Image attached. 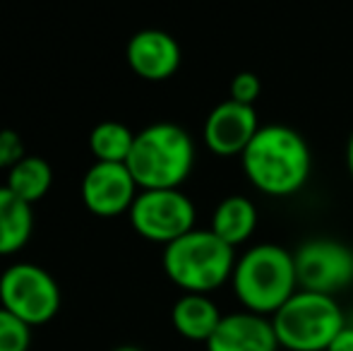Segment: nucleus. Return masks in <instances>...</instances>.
Returning <instances> with one entry per match:
<instances>
[{
  "instance_id": "1",
  "label": "nucleus",
  "mask_w": 353,
  "mask_h": 351,
  "mask_svg": "<svg viewBox=\"0 0 353 351\" xmlns=\"http://www.w3.org/2000/svg\"><path fill=\"white\" fill-rule=\"evenodd\" d=\"M248 181L272 197L296 195L312 171V154L298 130L262 126L241 157Z\"/></svg>"
},
{
  "instance_id": "2",
  "label": "nucleus",
  "mask_w": 353,
  "mask_h": 351,
  "mask_svg": "<svg viewBox=\"0 0 353 351\" xmlns=\"http://www.w3.org/2000/svg\"><path fill=\"white\" fill-rule=\"evenodd\" d=\"M231 286L243 310L272 315L298 291L293 253L276 243H260L236 260Z\"/></svg>"
},
{
  "instance_id": "3",
  "label": "nucleus",
  "mask_w": 353,
  "mask_h": 351,
  "mask_svg": "<svg viewBox=\"0 0 353 351\" xmlns=\"http://www.w3.org/2000/svg\"><path fill=\"white\" fill-rule=\"evenodd\" d=\"M236 248L223 243L212 229H192L163 245L161 265L183 294H212L231 281Z\"/></svg>"
},
{
  "instance_id": "4",
  "label": "nucleus",
  "mask_w": 353,
  "mask_h": 351,
  "mask_svg": "<svg viewBox=\"0 0 353 351\" xmlns=\"http://www.w3.org/2000/svg\"><path fill=\"white\" fill-rule=\"evenodd\" d=\"M125 164L140 190L181 188L195 164V145L176 123H152L135 132Z\"/></svg>"
},
{
  "instance_id": "5",
  "label": "nucleus",
  "mask_w": 353,
  "mask_h": 351,
  "mask_svg": "<svg viewBox=\"0 0 353 351\" xmlns=\"http://www.w3.org/2000/svg\"><path fill=\"white\" fill-rule=\"evenodd\" d=\"M276 339L286 351H327L344 330L346 315L334 296L298 289L272 315Z\"/></svg>"
},
{
  "instance_id": "6",
  "label": "nucleus",
  "mask_w": 353,
  "mask_h": 351,
  "mask_svg": "<svg viewBox=\"0 0 353 351\" xmlns=\"http://www.w3.org/2000/svg\"><path fill=\"white\" fill-rule=\"evenodd\" d=\"M0 305L29 328H39L51 323L61 310V289L43 267L14 263L0 274Z\"/></svg>"
},
{
  "instance_id": "7",
  "label": "nucleus",
  "mask_w": 353,
  "mask_h": 351,
  "mask_svg": "<svg viewBox=\"0 0 353 351\" xmlns=\"http://www.w3.org/2000/svg\"><path fill=\"white\" fill-rule=\"evenodd\" d=\"M130 224L142 239L168 245L195 229L197 212L181 188L140 190L130 207Z\"/></svg>"
},
{
  "instance_id": "8",
  "label": "nucleus",
  "mask_w": 353,
  "mask_h": 351,
  "mask_svg": "<svg viewBox=\"0 0 353 351\" xmlns=\"http://www.w3.org/2000/svg\"><path fill=\"white\" fill-rule=\"evenodd\" d=\"M298 289L334 296L353 284V250L336 239H310L293 253Z\"/></svg>"
},
{
  "instance_id": "9",
  "label": "nucleus",
  "mask_w": 353,
  "mask_h": 351,
  "mask_svg": "<svg viewBox=\"0 0 353 351\" xmlns=\"http://www.w3.org/2000/svg\"><path fill=\"white\" fill-rule=\"evenodd\" d=\"M79 195L92 214L111 219V217H121L130 212L135 197L140 195V185L132 178L128 164L97 161L84 174Z\"/></svg>"
},
{
  "instance_id": "10",
  "label": "nucleus",
  "mask_w": 353,
  "mask_h": 351,
  "mask_svg": "<svg viewBox=\"0 0 353 351\" xmlns=\"http://www.w3.org/2000/svg\"><path fill=\"white\" fill-rule=\"evenodd\" d=\"M260 128L255 106L226 99L210 111L205 128H202V137L212 154L243 157Z\"/></svg>"
},
{
  "instance_id": "11",
  "label": "nucleus",
  "mask_w": 353,
  "mask_h": 351,
  "mask_svg": "<svg viewBox=\"0 0 353 351\" xmlns=\"http://www.w3.org/2000/svg\"><path fill=\"white\" fill-rule=\"evenodd\" d=\"M130 70L140 80L163 82L171 80L181 68V46L163 29H142L132 34L125 48Z\"/></svg>"
},
{
  "instance_id": "12",
  "label": "nucleus",
  "mask_w": 353,
  "mask_h": 351,
  "mask_svg": "<svg viewBox=\"0 0 353 351\" xmlns=\"http://www.w3.org/2000/svg\"><path fill=\"white\" fill-rule=\"evenodd\" d=\"M205 347L207 351H279L281 344L272 318L250 310H236L223 315Z\"/></svg>"
},
{
  "instance_id": "13",
  "label": "nucleus",
  "mask_w": 353,
  "mask_h": 351,
  "mask_svg": "<svg viewBox=\"0 0 353 351\" xmlns=\"http://www.w3.org/2000/svg\"><path fill=\"white\" fill-rule=\"evenodd\" d=\"M221 318L223 313L210 299V294H183L171 308L173 330L188 342L207 344Z\"/></svg>"
},
{
  "instance_id": "14",
  "label": "nucleus",
  "mask_w": 353,
  "mask_h": 351,
  "mask_svg": "<svg viewBox=\"0 0 353 351\" xmlns=\"http://www.w3.org/2000/svg\"><path fill=\"white\" fill-rule=\"evenodd\" d=\"M34 234V210L8 185H0V258L14 255Z\"/></svg>"
},
{
  "instance_id": "15",
  "label": "nucleus",
  "mask_w": 353,
  "mask_h": 351,
  "mask_svg": "<svg viewBox=\"0 0 353 351\" xmlns=\"http://www.w3.org/2000/svg\"><path fill=\"white\" fill-rule=\"evenodd\" d=\"M210 229L231 248L243 245L257 229V210L248 197L231 195L216 205Z\"/></svg>"
},
{
  "instance_id": "16",
  "label": "nucleus",
  "mask_w": 353,
  "mask_h": 351,
  "mask_svg": "<svg viewBox=\"0 0 353 351\" xmlns=\"http://www.w3.org/2000/svg\"><path fill=\"white\" fill-rule=\"evenodd\" d=\"M5 185L22 197L24 202L34 205L48 195L53 185V169L43 157H24L5 174Z\"/></svg>"
},
{
  "instance_id": "17",
  "label": "nucleus",
  "mask_w": 353,
  "mask_h": 351,
  "mask_svg": "<svg viewBox=\"0 0 353 351\" xmlns=\"http://www.w3.org/2000/svg\"><path fill=\"white\" fill-rule=\"evenodd\" d=\"M132 145H135V132L125 123L103 121L94 126V130L89 132V150H92L97 161L125 164Z\"/></svg>"
},
{
  "instance_id": "18",
  "label": "nucleus",
  "mask_w": 353,
  "mask_h": 351,
  "mask_svg": "<svg viewBox=\"0 0 353 351\" xmlns=\"http://www.w3.org/2000/svg\"><path fill=\"white\" fill-rule=\"evenodd\" d=\"M32 328L0 305V351H29Z\"/></svg>"
},
{
  "instance_id": "19",
  "label": "nucleus",
  "mask_w": 353,
  "mask_h": 351,
  "mask_svg": "<svg viewBox=\"0 0 353 351\" xmlns=\"http://www.w3.org/2000/svg\"><path fill=\"white\" fill-rule=\"evenodd\" d=\"M228 94L233 101L248 103V106H255V101L262 94V82L255 72H238L231 80V87H228Z\"/></svg>"
},
{
  "instance_id": "20",
  "label": "nucleus",
  "mask_w": 353,
  "mask_h": 351,
  "mask_svg": "<svg viewBox=\"0 0 353 351\" xmlns=\"http://www.w3.org/2000/svg\"><path fill=\"white\" fill-rule=\"evenodd\" d=\"M24 140L14 130H0V169L8 174L17 161L24 159Z\"/></svg>"
},
{
  "instance_id": "21",
  "label": "nucleus",
  "mask_w": 353,
  "mask_h": 351,
  "mask_svg": "<svg viewBox=\"0 0 353 351\" xmlns=\"http://www.w3.org/2000/svg\"><path fill=\"white\" fill-rule=\"evenodd\" d=\"M327 351H353V323L346 320L344 330L334 337V342L327 347Z\"/></svg>"
},
{
  "instance_id": "22",
  "label": "nucleus",
  "mask_w": 353,
  "mask_h": 351,
  "mask_svg": "<svg viewBox=\"0 0 353 351\" xmlns=\"http://www.w3.org/2000/svg\"><path fill=\"white\" fill-rule=\"evenodd\" d=\"M346 166H349V176L353 181V132L349 137V145H346Z\"/></svg>"
},
{
  "instance_id": "23",
  "label": "nucleus",
  "mask_w": 353,
  "mask_h": 351,
  "mask_svg": "<svg viewBox=\"0 0 353 351\" xmlns=\"http://www.w3.org/2000/svg\"><path fill=\"white\" fill-rule=\"evenodd\" d=\"M113 351H144L140 347H132V344H125V347H118V349H113Z\"/></svg>"
}]
</instances>
